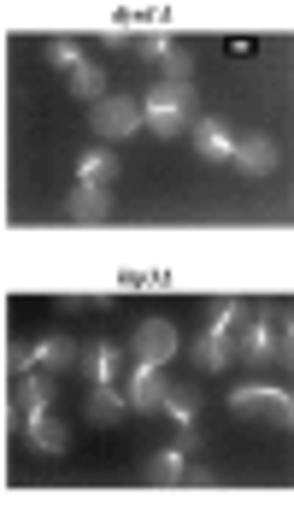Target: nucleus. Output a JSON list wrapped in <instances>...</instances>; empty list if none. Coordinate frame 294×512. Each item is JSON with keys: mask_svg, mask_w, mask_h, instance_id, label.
<instances>
[{"mask_svg": "<svg viewBox=\"0 0 294 512\" xmlns=\"http://www.w3.org/2000/svg\"><path fill=\"white\" fill-rule=\"evenodd\" d=\"M118 418H124V395H118V389H89V424L112 430Z\"/></svg>", "mask_w": 294, "mask_h": 512, "instance_id": "obj_16", "label": "nucleus"}, {"mask_svg": "<svg viewBox=\"0 0 294 512\" xmlns=\"http://www.w3.org/2000/svg\"><path fill=\"white\" fill-rule=\"evenodd\" d=\"M165 371L159 365H124V377H118V395H124V407H142L153 412L159 401H165Z\"/></svg>", "mask_w": 294, "mask_h": 512, "instance_id": "obj_7", "label": "nucleus"}, {"mask_svg": "<svg viewBox=\"0 0 294 512\" xmlns=\"http://www.w3.org/2000/svg\"><path fill=\"white\" fill-rule=\"evenodd\" d=\"M159 71H165L159 83H195V53H189V48H171L165 59H159Z\"/></svg>", "mask_w": 294, "mask_h": 512, "instance_id": "obj_21", "label": "nucleus"}, {"mask_svg": "<svg viewBox=\"0 0 294 512\" xmlns=\"http://www.w3.org/2000/svg\"><path fill=\"white\" fill-rule=\"evenodd\" d=\"M53 395H59V389H53L48 371H24V377H18V401H24V412L53 407Z\"/></svg>", "mask_w": 294, "mask_h": 512, "instance_id": "obj_15", "label": "nucleus"}, {"mask_svg": "<svg viewBox=\"0 0 294 512\" xmlns=\"http://www.w3.org/2000/svg\"><path fill=\"white\" fill-rule=\"evenodd\" d=\"M242 318H247V307L236 301V295H218V301H212V324H206V336H224V342H236Z\"/></svg>", "mask_w": 294, "mask_h": 512, "instance_id": "obj_14", "label": "nucleus"}, {"mask_svg": "<svg viewBox=\"0 0 294 512\" xmlns=\"http://www.w3.org/2000/svg\"><path fill=\"white\" fill-rule=\"evenodd\" d=\"M24 442L36 454H65L71 430H65V418H53V407H36V412H24Z\"/></svg>", "mask_w": 294, "mask_h": 512, "instance_id": "obj_9", "label": "nucleus"}, {"mask_svg": "<svg viewBox=\"0 0 294 512\" xmlns=\"http://www.w3.org/2000/svg\"><path fill=\"white\" fill-rule=\"evenodd\" d=\"M153 483H189V454L183 448H159L153 454Z\"/></svg>", "mask_w": 294, "mask_h": 512, "instance_id": "obj_18", "label": "nucleus"}, {"mask_svg": "<svg viewBox=\"0 0 294 512\" xmlns=\"http://www.w3.org/2000/svg\"><path fill=\"white\" fill-rule=\"evenodd\" d=\"M71 95H77V101H89V106L106 95V71H100L95 59H83V65L71 71Z\"/></svg>", "mask_w": 294, "mask_h": 512, "instance_id": "obj_17", "label": "nucleus"}, {"mask_svg": "<svg viewBox=\"0 0 294 512\" xmlns=\"http://www.w3.org/2000/svg\"><path fill=\"white\" fill-rule=\"evenodd\" d=\"M77 359H83V348L77 342H65V336H42V342H24L18 348V377L24 371H77Z\"/></svg>", "mask_w": 294, "mask_h": 512, "instance_id": "obj_6", "label": "nucleus"}, {"mask_svg": "<svg viewBox=\"0 0 294 512\" xmlns=\"http://www.w3.org/2000/svg\"><path fill=\"white\" fill-rule=\"evenodd\" d=\"M183 348V336H177V324L171 318H142V324H130V342H124V359L130 365H171Z\"/></svg>", "mask_w": 294, "mask_h": 512, "instance_id": "obj_3", "label": "nucleus"}, {"mask_svg": "<svg viewBox=\"0 0 294 512\" xmlns=\"http://www.w3.org/2000/svg\"><path fill=\"white\" fill-rule=\"evenodd\" d=\"M230 165H242L247 177H271V171H277V142H271V136H236Z\"/></svg>", "mask_w": 294, "mask_h": 512, "instance_id": "obj_11", "label": "nucleus"}, {"mask_svg": "<svg viewBox=\"0 0 294 512\" xmlns=\"http://www.w3.org/2000/svg\"><path fill=\"white\" fill-rule=\"evenodd\" d=\"M112 212V189H95V183H71V195H65V218H77V224H100Z\"/></svg>", "mask_w": 294, "mask_h": 512, "instance_id": "obj_12", "label": "nucleus"}, {"mask_svg": "<svg viewBox=\"0 0 294 512\" xmlns=\"http://www.w3.org/2000/svg\"><path fill=\"white\" fill-rule=\"evenodd\" d=\"M177 48V42H171V36H142V42H136V53H142L147 65H159V59H165V53Z\"/></svg>", "mask_w": 294, "mask_h": 512, "instance_id": "obj_23", "label": "nucleus"}, {"mask_svg": "<svg viewBox=\"0 0 294 512\" xmlns=\"http://www.w3.org/2000/svg\"><path fill=\"white\" fill-rule=\"evenodd\" d=\"M83 59H89V53L77 48V42H48V65H59V71H65V77H71V71H77V65H83Z\"/></svg>", "mask_w": 294, "mask_h": 512, "instance_id": "obj_22", "label": "nucleus"}, {"mask_svg": "<svg viewBox=\"0 0 294 512\" xmlns=\"http://www.w3.org/2000/svg\"><path fill=\"white\" fill-rule=\"evenodd\" d=\"M195 118H200L195 83H153L142 95V124H147V136H159V142H177Z\"/></svg>", "mask_w": 294, "mask_h": 512, "instance_id": "obj_1", "label": "nucleus"}, {"mask_svg": "<svg viewBox=\"0 0 294 512\" xmlns=\"http://www.w3.org/2000/svg\"><path fill=\"white\" fill-rule=\"evenodd\" d=\"M77 365L89 371V383H95V389H118V377H124V365H130V359H124L118 342H89Z\"/></svg>", "mask_w": 294, "mask_h": 512, "instance_id": "obj_10", "label": "nucleus"}, {"mask_svg": "<svg viewBox=\"0 0 294 512\" xmlns=\"http://www.w3.org/2000/svg\"><path fill=\"white\" fill-rule=\"evenodd\" d=\"M236 342H242L247 365H271L277 354H289V318H283V307H253L242 318V330H236Z\"/></svg>", "mask_w": 294, "mask_h": 512, "instance_id": "obj_2", "label": "nucleus"}, {"mask_svg": "<svg viewBox=\"0 0 294 512\" xmlns=\"http://www.w3.org/2000/svg\"><path fill=\"white\" fill-rule=\"evenodd\" d=\"M118 171H124V165H118V154H112V148H83V154H77V183L112 189V183H118Z\"/></svg>", "mask_w": 294, "mask_h": 512, "instance_id": "obj_13", "label": "nucleus"}, {"mask_svg": "<svg viewBox=\"0 0 294 512\" xmlns=\"http://www.w3.org/2000/svg\"><path fill=\"white\" fill-rule=\"evenodd\" d=\"M159 407L171 412V424L177 430H195V418H200V395H183V389H165V401Z\"/></svg>", "mask_w": 294, "mask_h": 512, "instance_id": "obj_19", "label": "nucleus"}, {"mask_svg": "<svg viewBox=\"0 0 294 512\" xmlns=\"http://www.w3.org/2000/svg\"><path fill=\"white\" fill-rule=\"evenodd\" d=\"M89 130H95L100 142H130V136H142V101L106 89V95L89 106Z\"/></svg>", "mask_w": 294, "mask_h": 512, "instance_id": "obj_4", "label": "nucleus"}, {"mask_svg": "<svg viewBox=\"0 0 294 512\" xmlns=\"http://www.w3.org/2000/svg\"><path fill=\"white\" fill-rule=\"evenodd\" d=\"M230 407L247 412V418H265V424H277V430L294 424L289 389H271V383H242V389H230Z\"/></svg>", "mask_w": 294, "mask_h": 512, "instance_id": "obj_5", "label": "nucleus"}, {"mask_svg": "<svg viewBox=\"0 0 294 512\" xmlns=\"http://www.w3.org/2000/svg\"><path fill=\"white\" fill-rule=\"evenodd\" d=\"M230 348H236V342H224V336H200L195 342L200 371H224V365H230Z\"/></svg>", "mask_w": 294, "mask_h": 512, "instance_id": "obj_20", "label": "nucleus"}, {"mask_svg": "<svg viewBox=\"0 0 294 512\" xmlns=\"http://www.w3.org/2000/svg\"><path fill=\"white\" fill-rule=\"evenodd\" d=\"M189 142H195V154L206 159V165H230V154H236V130L218 124V118H206V112L189 124Z\"/></svg>", "mask_w": 294, "mask_h": 512, "instance_id": "obj_8", "label": "nucleus"}]
</instances>
